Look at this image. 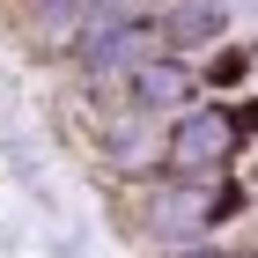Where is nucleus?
I'll use <instances>...</instances> for the list:
<instances>
[{
    "mask_svg": "<svg viewBox=\"0 0 258 258\" xmlns=\"http://www.w3.org/2000/svg\"><path fill=\"white\" fill-rule=\"evenodd\" d=\"M229 214H243V192L214 184V177H170V184L148 192V236L155 243H199Z\"/></svg>",
    "mask_w": 258,
    "mask_h": 258,
    "instance_id": "1",
    "label": "nucleus"
},
{
    "mask_svg": "<svg viewBox=\"0 0 258 258\" xmlns=\"http://www.w3.org/2000/svg\"><path fill=\"white\" fill-rule=\"evenodd\" d=\"M155 52H170V44H162V22H148V15L81 30V67H89V74H133V67H148Z\"/></svg>",
    "mask_w": 258,
    "mask_h": 258,
    "instance_id": "3",
    "label": "nucleus"
},
{
    "mask_svg": "<svg viewBox=\"0 0 258 258\" xmlns=\"http://www.w3.org/2000/svg\"><path fill=\"white\" fill-rule=\"evenodd\" d=\"M229 37V0H170L162 8V44L170 52H207Z\"/></svg>",
    "mask_w": 258,
    "mask_h": 258,
    "instance_id": "5",
    "label": "nucleus"
},
{
    "mask_svg": "<svg viewBox=\"0 0 258 258\" xmlns=\"http://www.w3.org/2000/svg\"><path fill=\"white\" fill-rule=\"evenodd\" d=\"M155 155H170V140H155V111H125V118H111L103 125V162L111 170H148Z\"/></svg>",
    "mask_w": 258,
    "mask_h": 258,
    "instance_id": "6",
    "label": "nucleus"
},
{
    "mask_svg": "<svg viewBox=\"0 0 258 258\" xmlns=\"http://www.w3.org/2000/svg\"><path fill=\"white\" fill-rule=\"evenodd\" d=\"M30 22H37V37H81L89 0H30Z\"/></svg>",
    "mask_w": 258,
    "mask_h": 258,
    "instance_id": "7",
    "label": "nucleus"
},
{
    "mask_svg": "<svg viewBox=\"0 0 258 258\" xmlns=\"http://www.w3.org/2000/svg\"><path fill=\"white\" fill-rule=\"evenodd\" d=\"M125 89H133V103H140V111H192L199 74L177 59V52H155L148 67H133V74H125Z\"/></svg>",
    "mask_w": 258,
    "mask_h": 258,
    "instance_id": "4",
    "label": "nucleus"
},
{
    "mask_svg": "<svg viewBox=\"0 0 258 258\" xmlns=\"http://www.w3.org/2000/svg\"><path fill=\"white\" fill-rule=\"evenodd\" d=\"M184 258H207V251H184ZM214 258H221V251H214Z\"/></svg>",
    "mask_w": 258,
    "mask_h": 258,
    "instance_id": "8",
    "label": "nucleus"
},
{
    "mask_svg": "<svg viewBox=\"0 0 258 258\" xmlns=\"http://www.w3.org/2000/svg\"><path fill=\"white\" fill-rule=\"evenodd\" d=\"M236 133L243 125L229 118V111H177V125H170V170H177V177H221V170H229V155H236Z\"/></svg>",
    "mask_w": 258,
    "mask_h": 258,
    "instance_id": "2",
    "label": "nucleus"
}]
</instances>
